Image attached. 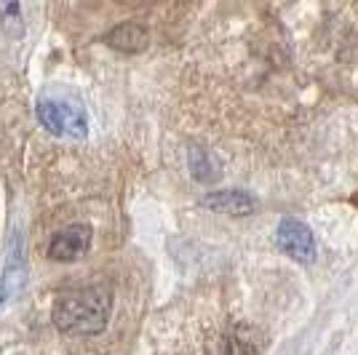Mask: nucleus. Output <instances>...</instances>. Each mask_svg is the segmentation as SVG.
I'll list each match as a JSON object with an SVG mask.
<instances>
[{"mask_svg": "<svg viewBox=\"0 0 358 355\" xmlns=\"http://www.w3.org/2000/svg\"><path fill=\"white\" fill-rule=\"evenodd\" d=\"M110 310H113V294L102 286H91L57 296L51 321L62 334L94 337L107 328Z\"/></svg>", "mask_w": 358, "mask_h": 355, "instance_id": "obj_1", "label": "nucleus"}, {"mask_svg": "<svg viewBox=\"0 0 358 355\" xmlns=\"http://www.w3.org/2000/svg\"><path fill=\"white\" fill-rule=\"evenodd\" d=\"M41 126L48 129L59 139H86L89 136V115L83 110V104L64 96H45L35 107Z\"/></svg>", "mask_w": 358, "mask_h": 355, "instance_id": "obj_2", "label": "nucleus"}, {"mask_svg": "<svg viewBox=\"0 0 358 355\" xmlns=\"http://www.w3.org/2000/svg\"><path fill=\"white\" fill-rule=\"evenodd\" d=\"M275 243L278 249L292 256L299 265H310L315 262V254H318V246H315V236L313 230L305 222H299L294 217H286L284 222L278 224V233H275Z\"/></svg>", "mask_w": 358, "mask_h": 355, "instance_id": "obj_3", "label": "nucleus"}, {"mask_svg": "<svg viewBox=\"0 0 358 355\" xmlns=\"http://www.w3.org/2000/svg\"><path fill=\"white\" fill-rule=\"evenodd\" d=\"M91 238H94V230L89 224L78 222L64 227V230H59L57 236L51 238L48 259H54V262H78V259H83L91 249Z\"/></svg>", "mask_w": 358, "mask_h": 355, "instance_id": "obj_4", "label": "nucleus"}, {"mask_svg": "<svg viewBox=\"0 0 358 355\" xmlns=\"http://www.w3.org/2000/svg\"><path fill=\"white\" fill-rule=\"evenodd\" d=\"M201 206L217 211V214H230V217H249L254 214L259 203L257 198L243 190H214V193L201 198Z\"/></svg>", "mask_w": 358, "mask_h": 355, "instance_id": "obj_5", "label": "nucleus"}, {"mask_svg": "<svg viewBox=\"0 0 358 355\" xmlns=\"http://www.w3.org/2000/svg\"><path fill=\"white\" fill-rule=\"evenodd\" d=\"M105 43L110 48H115L120 54H139L145 51L150 43V32L148 27L136 24V22H126V24H118L115 30L107 32Z\"/></svg>", "mask_w": 358, "mask_h": 355, "instance_id": "obj_6", "label": "nucleus"}, {"mask_svg": "<svg viewBox=\"0 0 358 355\" xmlns=\"http://www.w3.org/2000/svg\"><path fill=\"white\" fill-rule=\"evenodd\" d=\"M0 30L11 41H22L27 24H24V8L22 0H0Z\"/></svg>", "mask_w": 358, "mask_h": 355, "instance_id": "obj_7", "label": "nucleus"}, {"mask_svg": "<svg viewBox=\"0 0 358 355\" xmlns=\"http://www.w3.org/2000/svg\"><path fill=\"white\" fill-rule=\"evenodd\" d=\"M190 171H193V177L198 182H214L222 168H220V163H217V158L211 155L209 150L193 145L190 147Z\"/></svg>", "mask_w": 358, "mask_h": 355, "instance_id": "obj_8", "label": "nucleus"}, {"mask_svg": "<svg viewBox=\"0 0 358 355\" xmlns=\"http://www.w3.org/2000/svg\"><path fill=\"white\" fill-rule=\"evenodd\" d=\"M257 342H254V334H249V328H233L224 340V350L222 355H257Z\"/></svg>", "mask_w": 358, "mask_h": 355, "instance_id": "obj_9", "label": "nucleus"}]
</instances>
